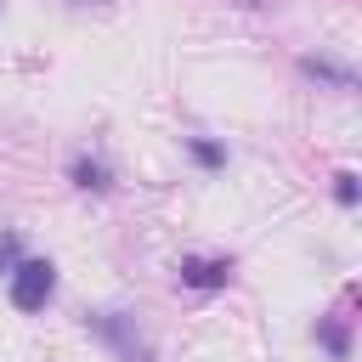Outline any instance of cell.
Segmentation results:
<instances>
[{
	"label": "cell",
	"mask_w": 362,
	"mask_h": 362,
	"mask_svg": "<svg viewBox=\"0 0 362 362\" xmlns=\"http://www.w3.org/2000/svg\"><path fill=\"white\" fill-rule=\"evenodd\" d=\"M317 345H322L334 362H345V356H351V317H345V311L322 317V322H317Z\"/></svg>",
	"instance_id": "5"
},
{
	"label": "cell",
	"mask_w": 362,
	"mask_h": 362,
	"mask_svg": "<svg viewBox=\"0 0 362 362\" xmlns=\"http://www.w3.org/2000/svg\"><path fill=\"white\" fill-rule=\"evenodd\" d=\"M51 294H57V266H51V260L23 255V260L6 272V300H11L17 311H45Z\"/></svg>",
	"instance_id": "1"
},
{
	"label": "cell",
	"mask_w": 362,
	"mask_h": 362,
	"mask_svg": "<svg viewBox=\"0 0 362 362\" xmlns=\"http://www.w3.org/2000/svg\"><path fill=\"white\" fill-rule=\"evenodd\" d=\"M90 328H96V334H102V339H107V345H113L124 362H153L147 339H141V334H136V328H130L119 311H102V317H90Z\"/></svg>",
	"instance_id": "3"
},
{
	"label": "cell",
	"mask_w": 362,
	"mask_h": 362,
	"mask_svg": "<svg viewBox=\"0 0 362 362\" xmlns=\"http://www.w3.org/2000/svg\"><path fill=\"white\" fill-rule=\"evenodd\" d=\"M68 181H74L79 192H107V187H113V170H107L96 153H74V158H68Z\"/></svg>",
	"instance_id": "4"
},
{
	"label": "cell",
	"mask_w": 362,
	"mask_h": 362,
	"mask_svg": "<svg viewBox=\"0 0 362 362\" xmlns=\"http://www.w3.org/2000/svg\"><path fill=\"white\" fill-rule=\"evenodd\" d=\"M74 6H102V0H74Z\"/></svg>",
	"instance_id": "10"
},
{
	"label": "cell",
	"mask_w": 362,
	"mask_h": 362,
	"mask_svg": "<svg viewBox=\"0 0 362 362\" xmlns=\"http://www.w3.org/2000/svg\"><path fill=\"white\" fill-rule=\"evenodd\" d=\"M334 198H339L345 209H356V175H351V170H339V175H334Z\"/></svg>",
	"instance_id": "9"
},
{
	"label": "cell",
	"mask_w": 362,
	"mask_h": 362,
	"mask_svg": "<svg viewBox=\"0 0 362 362\" xmlns=\"http://www.w3.org/2000/svg\"><path fill=\"white\" fill-rule=\"evenodd\" d=\"M175 277H181V288L215 294V288L232 283V255H181L175 260Z\"/></svg>",
	"instance_id": "2"
},
{
	"label": "cell",
	"mask_w": 362,
	"mask_h": 362,
	"mask_svg": "<svg viewBox=\"0 0 362 362\" xmlns=\"http://www.w3.org/2000/svg\"><path fill=\"white\" fill-rule=\"evenodd\" d=\"M300 74H311V79H328V85L351 90V74H345V68H334V62H317V57H305V62H300Z\"/></svg>",
	"instance_id": "6"
},
{
	"label": "cell",
	"mask_w": 362,
	"mask_h": 362,
	"mask_svg": "<svg viewBox=\"0 0 362 362\" xmlns=\"http://www.w3.org/2000/svg\"><path fill=\"white\" fill-rule=\"evenodd\" d=\"M187 147H192V158H198L204 170H221V164H226V147H221V141H204V136H192Z\"/></svg>",
	"instance_id": "7"
},
{
	"label": "cell",
	"mask_w": 362,
	"mask_h": 362,
	"mask_svg": "<svg viewBox=\"0 0 362 362\" xmlns=\"http://www.w3.org/2000/svg\"><path fill=\"white\" fill-rule=\"evenodd\" d=\"M17 260H23V238L17 232H0V272H11Z\"/></svg>",
	"instance_id": "8"
}]
</instances>
